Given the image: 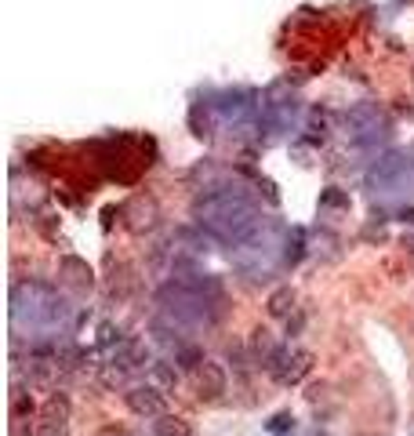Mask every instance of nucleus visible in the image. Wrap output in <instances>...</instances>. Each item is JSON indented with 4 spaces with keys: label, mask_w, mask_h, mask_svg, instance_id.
Returning a JSON list of instances; mask_svg holds the SVG:
<instances>
[{
    "label": "nucleus",
    "mask_w": 414,
    "mask_h": 436,
    "mask_svg": "<svg viewBox=\"0 0 414 436\" xmlns=\"http://www.w3.org/2000/svg\"><path fill=\"white\" fill-rule=\"evenodd\" d=\"M193 218L211 240L218 244L240 248L261 229V211L254 207V200L240 189V186H222L204 193L193 207Z\"/></svg>",
    "instance_id": "1"
},
{
    "label": "nucleus",
    "mask_w": 414,
    "mask_h": 436,
    "mask_svg": "<svg viewBox=\"0 0 414 436\" xmlns=\"http://www.w3.org/2000/svg\"><path fill=\"white\" fill-rule=\"evenodd\" d=\"M73 316L70 302H65L51 283H11V323L15 331H33L37 335H51L58 327H65Z\"/></svg>",
    "instance_id": "2"
},
{
    "label": "nucleus",
    "mask_w": 414,
    "mask_h": 436,
    "mask_svg": "<svg viewBox=\"0 0 414 436\" xmlns=\"http://www.w3.org/2000/svg\"><path fill=\"white\" fill-rule=\"evenodd\" d=\"M157 305H160V320H167L179 331H200V327H214L222 320L226 298H214L207 291H196L182 280H171L157 291Z\"/></svg>",
    "instance_id": "3"
},
{
    "label": "nucleus",
    "mask_w": 414,
    "mask_h": 436,
    "mask_svg": "<svg viewBox=\"0 0 414 436\" xmlns=\"http://www.w3.org/2000/svg\"><path fill=\"white\" fill-rule=\"evenodd\" d=\"M370 186H375L382 196H400V193H410L414 189V164L400 153L378 160V167L370 171Z\"/></svg>",
    "instance_id": "4"
},
{
    "label": "nucleus",
    "mask_w": 414,
    "mask_h": 436,
    "mask_svg": "<svg viewBox=\"0 0 414 436\" xmlns=\"http://www.w3.org/2000/svg\"><path fill=\"white\" fill-rule=\"evenodd\" d=\"M309 353H302V349H291V345H276V353L269 357L266 364V375L276 382V385H298L305 378V371H309Z\"/></svg>",
    "instance_id": "5"
},
{
    "label": "nucleus",
    "mask_w": 414,
    "mask_h": 436,
    "mask_svg": "<svg viewBox=\"0 0 414 436\" xmlns=\"http://www.w3.org/2000/svg\"><path fill=\"white\" fill-rule=\"evenodd\" d=\"M196 385H200V400H207V404L222 400V392H229L226 367H218L214 360H204L200 367H196Z\"/></svg>",
    "instance_id": "6"
},
{
    "label": "nucleus",
    "mask_w": 414,
    "mask_h": 436,
    "mask_svg": "<svg viewBox=\"0 0 414 436\" xmlns=\"http://www.w3.org/2000/svg\"><path fill=\"white\" fill-rule=\"evenodd\" d=\"M124 400H127V407L135 411L138 418H160V414H164V397H160V392L153 389V385H138V389H131Z\"/></svg>",
    "instance_id": "7"
},
{
    "label": "nucleus",
    "mask_w": 414,
    "mask_h": 436,
    "mask_svg": "<svg viewBox=\"0 0 414 436\" xmlns=\"http://www.w3.org/2000/svg\"><path fill=\"white\" fill-rule=\"evenodd\" d=\"M65 418H70V404H65V397H51L48 411H44V425L37 429L40 436H65Z\"/></svg>",
    "instance_id": "8"
},
{
    "label": "nucleus",
    "mask_w": 414,
    "mask_h": 436,
    "mask_svg": "<svg viewBox=\"0 0 414 436\" xmlns=\"http://www.w3.org/2000/svg\"><path fill=\"white\" fill-rule=\"evenodd\" d=\"M302 258H305V229L295 226L287 236H283V258H280V266L283 269H295Z\"/></svg>",
    "instance_id": "9"
},
{
    "label": "nucleus",
    "mask_w": 414,
    "mask_h": 436,
    "mask_svg": "<svg viewBox=\"0 0 414 436\" xmlns=\"http://www.w3.org/2000/svg\"><path fill=\"white\" fill-rule=\"evenodd\" d=\"M273 353H276V345H273L269 331H254V338H251V360H254V367H266Z\"/></svg>",
    "instance_id": "10"
},
{
    "label": "nucleus",
    "mask_w": 414,
    "mask_h": 436,
    "mask_svg": "<svg viewBox=\"0 0 414 436\" xmlns=\"http://www.w3.org/2000/svg\"><path fill=\"white\" fill-rule=\"evenodd\" d=\"M58 269H62V273H73L70 280L80 283V288H91V269H87V262H80L77 255H65V258L58 262Z\"/></svg>",
    "instance_id": "11"
},
{
    "label": "nucleus",
    "mask_w": 414,
    "mask_h": 436,
    "mask_svg": "<svg viewBox=\"0 0 414 436\" xmlns=\"http://www.w3.org/2000/svg\"><path fill=\"white\" fill-rule=\"evenodd\" d=\"M295 309H298V305H295V291L291 288H280V291L269 295V316H291Z\"/></svg>",
    "instance_id": "12"
},
{
    "label": "nucleus",
    "mask_w": 414,
    "mask_h": 436,
    "mask_svg": "<svg viewBox=\"0 0 414 436\" xmlns=\"http://www.w3.org/2000/svg\"><path fill=\"white\" fill-rule=\"evenodd\" d=\"M153 436H196V432L182 418H164V414H160V422L153 425Z\"/></svg>",
    "instance_id": "13"
},
{
    "label": "nucleus",
    "mask_w": 414,
    "mask_h": 436,
    "mask_svg": "<svg viewBox=\"0 0 414 436\" xmlns=\"http://www.w3.org/2000/svg\"><path fill=\"white\" fill-rule=\"evenodd\" d=\"M153 378H157L164 389H174L179 385V371H171L167 364H153Z\"/></svg>",
    "instance_id": "14"
},
{
    "label": "nucleus",
    "mask_w": 414,
    "mask_h": 436,
    "mask_svg": "<svg viewBox=\"0 0 414 436\" xmlns=\"http://www.w3.org/2000/svg\"><path fill=\"white\" fill-rule=\"evenodd\" d=\"M291 425H295V418H291L287 411H280V414H273V418H269V432H283V429H291Z\"/></svg>",
    "instance_id": "15"
},
{
    "label": "nucleus",
    "mask_w": 414,
    "mask_h": 436,
    "mask_svg": "<svg viewBox=\"0 0 414 436\" xmlns=\"http://www.w3.org/2000/svg\"><path fill=\"white\" fill-rule=\"evenodd\" d=\"M302 327H305V313L295 309V316H287V338H298V335H302Z\"/></svg>",
    "instance_id": "16"
}]
</instances>
